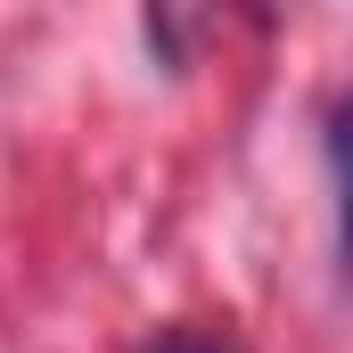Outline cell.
Instances as JSON below:
<instances>
[{"label":"cell","mask_w":353,"mask_h":353,"mask_svg":"<svg viewBox=\"0 0 353 353\" xmlns=\"http://www.w3.org/2000/svg\"><path fill=\"white\" fill-rule=\"evenodd\" d=\"M148 50H157L165 66H181V33H173V8H165V0H148Z\"/></svg>","instance_id":"1"},{"label":"cell","mask_w":353,"mask_h":353,"mask_svg":"<svg viewBox=\"0 0 353 353\" xmlns=\"http://www.w3.org/2000/svg\"><path fill=\"white\" fill-rule=\"evenodd\" d=\"M157 353H222V345H205V337H173V345H157Z\"/></svg>","instance_id":"2"}]
</instances>
